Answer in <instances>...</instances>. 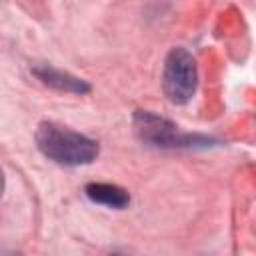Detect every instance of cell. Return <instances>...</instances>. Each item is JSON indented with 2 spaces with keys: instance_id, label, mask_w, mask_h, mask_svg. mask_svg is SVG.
I'll return each instance as SVG.
<instances>
[{
  "instance_id": "6da1fadb",
  "label": "cell",
  "mask_w": 256,
  "mask_h": 256,
  "mask_svg": "<svg viewBox=\"0 0 256 256\" xmlns=\"http://www.w3.org/2000/svg\"><path fill=\"white\" fill-rule=\"evenodd\" d=\"M36 144L40 152L62 166H84L96 160L100 148L98 142L74 132L70 128L58 126L54 122H42L36 130Z\"/></svg>"
},
{
  "instance_id": "3957f363",
  "label": "cell",
  "mask_w": 256,
  "mask_h": 256,
  "mask_svg": "<svg viewBox=\"0 0 256 256\" xmlns=\"http://www.w3.org/2000/svg\"><path fill=\"white\" fill-rule=\"evenodd\" d=\"M164 94L174 104H186L198 86L196 60L186 48H172L164 60Z\"/></svg>"
},
{
  "instance_id": "277c9868",
  "label": "cell",
  "mask_w": 256,
  "mask_h": 256,
  "mask_svg": "<svg viewBox=\"0 0 256 256\" xmlns=\"http://www.w3.org/2000/svg\"><path fill=\"white\" fill-rule=\"evenodd\" d=\"M32 72L36 74V78L42 84H46V86H50L54 90L72 92V94H86V92H90V86L82 78H78V76H74L70 72L58 70V68H52V66H46V64L44 66H34Z\"/></svg>"
},
{
  "instance_id": "8992f818",
  "label": "cell",
  "mask_w": 256,
  "mask_h": 256,
  "mask_svg": "<svg viewBox=\"0 0 256 256\" xmlns=\"http://www.w3.org/2000/svg\"><path fill=\"white\" fill-rule=\"evenodd\" d=\"M2 192H4V172L0 168V196H2Z\"/></svg>"
},
{
  "instance_id": "7a4b0ae2",
  "label": "cell",
  "mask_w": 256,
  "mask_h": 256,
  "mask_svg": "<svg viewBox=\"0 0 256 256\" xmlns=\"http://www.w3.org/2000/svg\"><path fill=\"white\" fill-rule=\"evenodd\" d=\"M134 130L150 146L158 148H190V146H210L212 138L186 134L174 122L156 116L146 110H138L134 114Z\"/></svg>"
},
{
  "instance_id": "5b68a950",
  "label": "cell",
  "mask_w": 256,
  "mask_h": 256,
  "mask_svg": "<svg viewBox=\"0 0 256 256\" xmlns=\"http://www.w3.org/2000/svg\"><path fill=\"white\" fill-rule=\"evenodd\" d=\"M86 196L96 202V204H102V206H108V208H116V210H122L130 204V194L116 186V184H108V182H90L86 184L84 188Z\"/></svg>"
},
{
  "instance_id": "52a82bcc",
  "label": "cell",
  "mask_w": 256,
  "mask_h": 256,
  "mask_svg": "<svg viewBox=\"0 0 256 256\" xmlns=\"http://www.w3.org/2000/svg\"><path fill=\"white\" fill-rule=\"evenodd\" d=\"M0 256H8V254H0Z\"/></svg>"
}]
</instances>
